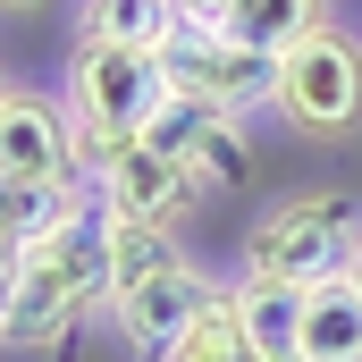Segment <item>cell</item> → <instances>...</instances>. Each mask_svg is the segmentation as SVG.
Here are the masks:
<instances>
[{
    "label": "cell",
    "instance_id": "6da1fadb",
    "mask_svg": "<svg viewBox=\"0 0 362 362\" xmlns=\"http://www.w3.org/2000/svg\"><path fill=\"white\" fill-rule=\"evenodd\" d=\"M169 101V68L160 51H135V42H110L85 34L76 59H68V118H76V169H101L118 144H135L152 127V110Z\"/></svg>",
    "mask_w": 362,
    "mask_h": 362
},
{
    "label": "cell",
    "instance_id": "7a4b0ae2",
    "mask_svg": "<svg viewBox=\"0 0 362 362\" xmlns=\"http://www.w3.org/2000/svg\"><path fill=\"white\" fill-rule=\"evenodd\" d=\"M354 236H362L354 202L337 185H303V194L270 202L245 228V270L253 278H286V286H329V278H346V262H354Z\"/></svg>",
    "mask_w": 362,
    "mask_h": 362
},
{
    "label": "cell",
    "instance_id": "3957f363",
    "mask_svg": "<svg viewBox=\"0 0 362 362\" xmlns=\"http://www.w3.org/2000/svg\"><path fill=\"white\" fill-rule=\"evenodd\" d=\"M278 118L295 135H354L362 127V42L346 25H320L295 51H278Z\"/></svg>",
    "mask_w": 362,
    "mask_h": 362
},
{
    "label": "cell",
    "instance_id": "277c9868",
    "mask_svg": "<svg viewBox=\"0 0 362 362\" xmlns=\"http://www.w3.org/2000/svg\"><path fill=\"white\" fill-rule=\"evenodd\" d=\"M160 68H169V85H177V93L219 101L228 118L278 110V59H270V51H253V42H236L228 25H194V17H185V34L160 51Z\"/></svg>",
    "mask_w": 362,
    "mask_h": 362
},
{
    "label": "cell",
    "instance_id": "5b68a950",
    "mask_svg": "<svg viewBox=\"0 0 362 362\" xmlns=\"http://www.w3.org/2000/svg\"><path fill=\"white\" fill-rule=\"evenodd\" d=\"M93 194L110 202V211H127V219H152V228H177L185 211L211 194V185L194 177L185 160H169V152H152L144 135L135 144H118L101 169H93Z\"/></svg>",
    "mask_w": 362,
    "mask_h": 362
},
{
    "label": "cell",
    "instance_id": "8992f818",
    "mask_svg": "<svg viewBox=\"0 0 362 362\" xmlns=\"http://www.w3.org/2000/svg\"><path fill=\"white\" fill-rule=\"evenodd\" d=\"M211 295H219V286L194 270V262H177V270H160L152 286L118 295V303H110V320H118V337H127L144 362H169V354L185 346V329L202 320V303H211Z\"/></svg>",
    "mask_w": 362,
    "mask_h": 362
},
{
    "label": "cell",
    "instance_id": "52a82bcc",
    "mask_svg": "<svg viewBox=\"0 0 362 362\" xmlns=\"http://www.w3.org/2000/svg\"><path fill=\"white\" fill-rule=\"evenodd\" d=\"M0 177H76V118H68V101L8 93V110H0Z\"/></svg>",
    "mask_w": 362,
    "mask_h": 362
},
{
    "label": "cell",
    "instance_id": "ba28073f",
    "mask_svg": "<svg viewBox=\"0 0 362 362\" xmlns=\"http://www.w3.org/2000/svg\"><path fill=\"white\" fill-rule=\"evenodd\" d=\"M303 303L312 286H286V278H236V320H245V346L253 362H303Z\"/></svg>",
    "mask_w": 362,
    "mask_h": 362
},
{
    "label": "cell",
    "instance_id": "9c48e42d",
    "mask_svg": "<svg viewBox=\"0 0 362 362\" xmlns=\"http://www.w3.org/2000/svg\"><path fill=\"white\" fill-rule=\"evenodd\" d=\"M85 211H93L85 177H0V228H8L25 253L51 245V236H68Z\"/></svg>",
    "mask_w": 362,
    "mask_h": 362
},
{
    "label": "cell",
    "instance_id": "30bf717a",
    "mask_svg": "<svg viewBox=\"0 0 362 362\" xmlns=\"http://www.w3.org/2000/svg\"><path fill=\"white\" fill-rule=\"evenodd\" d=\"M303 362H362V286L329 278L303 303Z\"/></svg>",
    "mask_w": 362,
    "mask_h": 362
},
{
    "label": "cell",
    "instance_id": "8fae6325",
    "mask_svg": "<svg viewBox=\"0 0 362 362\" xmlns=\"http://www.w3.org/2000/svg\"><path fill=\"white\" fill-rule=\"evenodd\" d=\"M177 228H152V219H127V211H110V303L118 295H135V286H152L160 270H177Z\"/></svg>",
    "mask_w": 362,
    "mask_h": 362
},
{
    "label": "cell",
    "instance_id": "7c38bea8",
    "mask_svg": "<svg viewBox=\"0 0 362 362\" xmlns=\"http://www.w3.org/2000/svg\"><path fill=\"white\" fill-rule=\"evenodd\" d=\"M236 42H253V51H295L303 34H320L329 25V0H228V17H219Z\"/></svg>",
    "mask_w": 362,
    "mask_h": 362
},
{
    "label": "cell",
    "instance_id": "4fadbf2b",
    "mask_svg": "<svg viewBox=\"0 0 362 362\" xmlns=\"http://www.w3.org/2000/svg\"><path fill=\"white\" fill-rule=\"evenodd\" d=\"M85 34L135 42V51H169L185 34V8L177 0H85Z\"/></svg>",
    "mask_w": 362,
    "mask_h": 362
},
{
    "label": "cell",
    "instance_id": "5bb4252c",
    "mask_svg": "<svg viewBox=\"0 0 362 362\" xmlns=\"http://www.w3.org/2000/svg\"><path fill=\"white\" fill-rule=\"evenodd\" d=\"M219 118H228L219 101H202V93H177V85H169V101H160V110H152V127H144V144L194 169V152H202V135H211Z\"/></svg>",
    "mask_w": 362,
    "mask_h": 362
},
{
    "label": "cell",
    "instance_id": "9a60e30c",
    "mask_svg": "<svg viewBox=\"0 0 362 362\" xmlns=\"http://www.w3.org/2000/svg\"><path fill=\"white\" fill-rule=\"evenodd\" d=\"M169 362H253V346H245V320H236V286H219L211 303H202V320L185 329V346Z\"/></svg>",
    "mask_w": 362,
    "mask_h": 362
},
{
    "label": "cell",
    "instance_id": "2e32d148",
    "mask_svg": "<svg viewBox=\"0 0 362 362\" xmlns=\"http://www.w3.org/2000/svg\"><path fill=\"white\" fill-rule=\"evenodd\" d=\"M253 169V152H245V118H219L211 135H202V152H194V177L211 185V194H228V185H245Z\"/></svg>",
    "mask_w": 362,
    "mask_h": 362
},
{
    "label": "cell",
    "instance_id": "e0dca14e",
    "mask_svg": "<svg viewBox=\"0 0 362 362\" xmlns=\"http://www.w3.org/2000/svg\"><path fill=\"white\" fill-rule=\"evenodd\" d=\"M17 270H25V245H17V236H8V228H0V295H8V286H17Z\"/></svg>",
    "mask_w": 362,
    "mask_h": 362
},
{
    "label": "cell",
    "instance_id": "ac0fdd59",
    "mask_svg": "<svg viewBox=\"0 0 362 362\" xmlns=\"http://www.w3.org/2000/svg\"><path fill=\"white\" fill-rule=\"evenodd\" d=\"M185 17H194V25H219V17H228V0H177Z\"/></svg>",
    "mask_w": 362,
    "mask_h": 362
},
{
    "label": "cell",
    "instance_id": "d6986e66",
    "mask_svg": "<svg viewBox=\"0 0 362 362\" xmlns=\"http://www.w3.org/2000/svg\"><path fill=\"white\" fill-rule=\"evenodd\" d=\"M346 278H354V286H362V236H354V262H346Z\"/></svg>",
    "mask_w": 362,
    "mask_h": 362
},
{
    "label": "cell",
    "instance_id": "ffe728a7",
    "mask_svg": "<svg viewBox=\"0 0 362 362\" xmlns=\"http://www.w3.org/2000/svg\"><path fill=\"white\" fill-rule=\"evenodd\" d=\"M0 8H42V0H0Z\"/></svg>",
    "mask_w": 362,
    "mask_h": 362
},
{
    "label": "cell",
    "instance_id": "44dd1931",
    "mask_svg": "<svg viewBox=\"0 0 362 362\" xmlns=\"http://www.w3.org/2000/svg\"><path fill=\"white\" fill-rule=\"evenodd\" d=\"M8 93H17V85H8V76H0V110H8Z\"/></svg>",
    "mask_w": 362,
    "mask_h": 362
}]
</instances>
